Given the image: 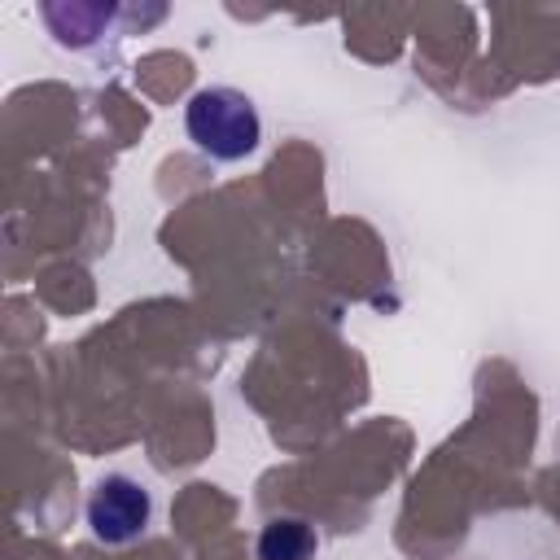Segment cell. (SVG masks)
Returning <instances> with one entry per match:
<instances>
[{
    "mask_svg": "<svg viewBox=\"0 0 560 560\" xmlns=\"http://www.w3.org/2000/svg\"><path fill=\"white\" fill-rule=\"evenodd\" d=\"M153 494L127 472H105L88 494V529L105 547H131L149 534Z\"/></svg>",
    "mask_w": 560,
    "mask_h": 560,
    "instance_id": "cell-2",
    "label": "cell"
},
{
    "mask_svg": "<svg viewBox=\"0 0 560 560\" xmlns=\"http://www.w3.org/2000/svg\"><path fill=\"white\" fill-rule=\"evenodd\" d=\"M184 131L188 140L214 158V162H241L258 149L262 140V118L258 105L249 101V92L214 83V88H197L184 105Z\"/></svg>",
    "mask_w": 560,
    "mask_h": 560,
    "instance_id": "cell-1",
    "label": "cell"
},
{
    "mask_svg": "<svg viewBox=\"0 0 560 560\" xmlns=\"http://www.w3.org/2000/svg\"><path fill=\"white\" fill-rule=\"evenodd\" d=\"M254 551H258V560H315L319 534H315V525L302 521V516H271V521L258 529Z\"/></svg>",
    "mask_w": 560,
    "mask_h": 560,
    "instance_id": "cell-3",
    "label": "cell"
}]
</instances>
